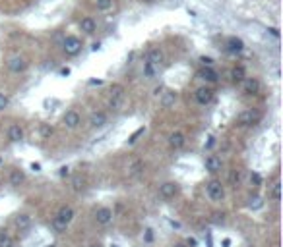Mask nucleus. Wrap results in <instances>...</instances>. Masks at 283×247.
Instances as JSON below:
<instances>
[{
	"instance_id": "09e8293b",
	"label": "nucleus",
	"mask_w": 283,
	"mask_h": 247,
	"mask_svg": "<svg viewBox=\"0 0 283 247\" xmlns=\"http://www.w3.org/2000/svg\"><path fill=\"white\" fill-rule=\"evenodd\" d=\"M90 247H103V246H101V244H92Z\"/></svg>"
},
{
	"instance_id": "423d86ee",
	"label": "nucleus",
	"mask_w": 283,
	"mask_h": 247,
	"mask_svg": "<svg viewBox=\"0 0 283 247\" xmlns=\"http://www.w3.org/2000/svg\"><path fill=\"white\" fill-rule=\"evenodd\" d=\"M260 120V114L256 110H252V108H248V110H242V112L236 114V126H240V128H250V126H254V124H258Z\"/></svg>"
},
{
	"instance_id": "20e7f679",
	"label": "nucleus",
	"mask_w": 283,
	"mask_h": 247,
	"mask_svg": "<svg viewBox=\"0 0 283 247\" xmlns=\"http://www.w3.org/2000/svg\"><path fill=\"white\" fill-rule=\"evenodd\" d=\"M196 77H198L200 81H204L206 85H215L221 75H219V71L213 66H202L196 70Z\"/></svg>"
},
{
	"instance_id": "2f4dec72",
	"label": "nucleus",
	"mask_w": 283,
	"mask_h": 247,
	"mask_svg": "<svg viewBox=\"0 0 283 247\" xmlns=\"http://www.w3.org/2000/svg\"><path fill=\"white\" fill-rule=\"evenodd\" d=\"M212 222H215V224H225V212H213Z\"/></svg>"
},
{
	"instance_id": "f03ea898",
	"label": "nucleus",
	"mask_w": 283,
	"mask_h": 247,
	"mask_svg": "<svg viewBox=\"0 0 283 247\" xmlns=\"http://www.w3.org/2000/svg\"><path fill=\"white\" fill-rule=\"evenodd\" d=\"M6 68H8L10 73L20 75V73H25V71H27L29 60L25 58L24 54H14V56H10V58L6 60Z\"/></svg>"
},
{
	"instance_id": "3c124183",
	"label": "nucleus",
	"mask_w": 283,
	"mask_h": 247,
	"mask_svg": "<svg viewBox=\"0 0 283 247\" xmlns=\"http://www.w3.org/2000/svg\"><path fill=\"white\" fill-rule=\"evenodd\" d=\"M0 162H2V158H0Z\"/></svg>"
},
{
	"instance_id": "473e14b6",
	"label": "nucleus",
	"mask_w": 283,
	"mask_h": 247,
	"mask_svg": "<svg viewBox=\"0 0 283 247\" xmlns=\"http://www.w3.org/2000/svg\"><path fill=\"white\" fill-rule=\"evenodd\" d=\"M200 64H202V66H213L215 60H213L212 56H200Z\"/></svg>"
},
{
	"instance_id": "f257e3e1",
	"label": "nucleus",
	"mask_w": 283,
	"mask_h": 247,
	"mask_svg": "<svg viewBox=\"0 0 283 247\" xmlns=\"http://www.w3.org/2000/svg\"><path fill=\"white\" fill-rule=\"evenodd\" d=\"M60 48H62L64 56L76 58V56L82 54V50H84V39L78 37V35H66V37L60 41Z\"/></svg>"
},
{
	"instance_id": "ddd939ff",
	"label": "nucleus",
	"mask_w": 283,
	"mask_h": 247,
	"mask_svg": "<svg viewBox=\"0 0 283 247\" xmlns=\"http://www.w3.org/2000/svg\"><path fill=\"white\" fill-rule=\"evenodd\" d=\"M107 122H109V116H107V112H103V110H97V112H94L90 116V128H92V130L105 128Z\"/></svg>"
},
{
	"instance_id": "1a4fd4ad",
	"label": "nucleus",
	"mask_w": 283,
	"mask_h": 247,
	"mask_svg": "<svg viewBox=\"0 0 283 247\" xmlns=\"http://www.w3.org/2000/svg\"><path fill=\"white\" fill-rule=\"evenodd\" d=\"M80 124H82V116L76 108H70L62 114V126L66 130H76V128H80Z\"/></svg>"
},
{
	"instance_id": "412c9836",
	"label": "nucleus",
	"mask_w": 283,
	"mask_h": 247,
	"mask_svg": "<svg viewBox=\"0 0 283 247\" xmlns=\"http://www.w3.org/2000/svg\"><path fill=\"white\" fill-rule=\"evenodd\" d=\"M204 166H206V170L208 172H212V174H217L219 170H221V158L217 157V155H210V157L204 160Z\"/></svg>"
},
{
	"instance_id": "72a5a7b5",
	"label": "nucleus",
	"mask_w": 283,
	"mask_h": 247,
	"mask_svg": "<svg viewBox=\"0 0 283 247\" xmlns=\"http://www.w3.org/2000/svg\"><path fill=\"white\" fill-rule=\"evenodd\" d=\"M250 181H252L254 185H262V176H260L258 172H252V174H250Z\"/></svg>"
},
{
	"instance_id": "a18cd8bd",
	"label": "nucleus",
	"mask_w": 283,
	"mask_h": 247,
	"mask_svg": "<svg viewBox=\"0 0 283 247\" xmlns=\"http://www.w3.org/2000/svg\"><path fill=\"white\" fill-rule=\"evenodd\" d=\"M90 83H92V85H101V83H103V81H101V79H92V81H90Z\"/></svg>"
},
{
	"instance_id": "b1692460",
	"label": "nucleus",
	"mask_w": 283,
	"mask_h": 247,
	"mask_svg": "<svg viewBox=\"0 0 283 247\" xmlns=\"http://www.w3.org/2000/svg\"><path fill=\"white\" fill-rule=\"evenodd\" d=\"M14 224H16L18 230H27V228L31 226V216L25 214V212H22V214H18V216L14 218Z\"/></svg>"
},
{
	"instance_id": "79ce46f5",
	"label": "nucleus",
	"mask_w": 283,
	"mask_h": 247,
	"mask_svg": "<svg viewBox=\"0 0 283 247\" xmlns=\"http://www.w3.org/2000/svg\"><path fill=\"white\" fill-rule=\"evenodd\" d=\"M163 89H165L163 85H159V87H155V89H153V95H155V97H159V95L163 93Z\"/></svg>"
},
{
	"instance_id": "dca6fc26",
	"label": "nucleus",
	"mask_w": 283,
	"mask_h": 247,
	"mask_svg": "<svg viewBox=\"0 0 283 247\" xmlns=\"http://www.w3.org/2000/svg\"><path fill=\"white\" fill-rule=\"evenodd\" d=\"M113 220V211L109 207H101L95 211V222L101 226H107L109 222Z\"/></svg>"
},
{
	"instance_id": "c85d7f7f",
	"label": "nucleus",
	"mask_w": 283,
	"mask_h": 247,
	"mask_svg": "<svg viewBox=\"0 0 283 247\" xmlns=\"http://www.w3.org/2000/svg\"><path fill=\"white\" fill-rule=\"evenodd\" d=\"M272 199H274V201H280V199H282V183H280V181H276L274 187H272Z\"/></svg>"
},
{
	"instance_id": "f3484780",
	"label": "nucleus",
	"mask_w": 283,
	"mask_h": 247,
	"mask_svg": "<svg viewBox=\"0 0 283 247\" xmlns=\"http://www.w3.org/2000/svg\"><path fill=\"white\" fill-rule=\"evenodd\" d=\"M229 77H231V81L235 85H240L244 81V77H246V68L242 66V64H235V66L231 68V71H229Z\"/></svg>"
},
{
	"instance_id": "8fccbe9b",
	"label": "nucleus",
	"mask_w": 283,
	"mask_h": 247,
	"mask_svg": "<svg viewBox=\"0 0 283 247\" xmlns=\"http://www.w3.org/2000/svg\"><path fill=\"white\" fill-rule=\"evenodd\" d=\"M175 247H187V244H177Z\"/></svg>"
},
{
	"instance_id": "49530a36",
	"label": "nucleus",
	"mask_w": 283,
	"mask_h": 247,
	"mask_svg": "<svg viewBox=\"0 0 283 247\" xmlns=\"http://www.w3.org/2000/svg\"><path fill=\"white\" fill-rule=\"evenodd\" d=\"M231 246V240H223V247H229Z\"/></svg>"
},
{
	"instance_id": "a211bd4d",
	"label": "nucleus",
	"mask_w": 283,
	"mask_h": 247,
	"mask_svg": "<svg viewBox=\"0 0 283 247\" xmlns=\"http://www.w3.org/2000/svg\"><path fill=\"white\" fill-rule=\"evenodd\" d=\"M6 135H8V139L12 143H20V141H24V128L20 124H10Z\"/></svg>"
},
{
	"instance_id": "4be33fe9",
	"label": "nucleus",
	"mask_w": 283,
	"mask_h": 247,
	"mask_svg": "<svg viewBox=\"0 0 283 247\" xmlns=\"http://www.w3.org/2000/svg\"><path fill=\"white\" fill-rule=\"evenodd\" d=\"M64 224H70L72 220H74V209H72L70 205H64V207H60V211H58V214H56Z\"/></svg>"
},
{
	"instance_id": "c756f323",
	"label": "nucleus",
	"mask_w": 283,
	"mask_h": 247,
	"mask_svg": "<svg viewBox=\"0 0 283 247\" xmlns=\"http://www.w3.org/2000/svg\"><path fill=\"white\" fill-rule=\"evenodd\" d=\"M8 106H10V97H8L4 91H0V112L6 110Z\"/></svg>"
},
{
	"instance_id": "39448f33",
	"label": "nucleus",
	"mask_w": 283,
	"mask_h": 247,
	"mask_svg": "<svg viewBox=\"0 0 283 247\" xmlns=\"http://www.w3.org/2000/svg\"><path fill=\"white\" fill-rule=\"evenodd\" d=\"M124 103V85L120 83H115L111 85V91H109V108L111 110H118Z\"/></svg>"
},
{
	"instance_id": "2eb2a0df",
	"label": "nucleus",
	"mask_w": 283,
	"mask_h": 247,
	"mask_svg": "<svg viewBox=\"0 0 283 247\" xmlns=\"http://www.w3.org/2000/svg\"><path fill=\"white\" fill-rule=\"evenodd\" d=\"M117 0H92V6L97 14H109L111 10H115Z\"/></svg>"
},
{
	"instance_id": "bb28decb",
	"label": "nucleus",
	"mask_w": 283,
	"mask_h": 247,
	"mask_svg": "<svg viewBox=\"0 0 283 247\" xmlns=\"http://www.w3.org/2000/svg\"><path fill=\"white\" fill-rule=\"evenodd\" d=\"M0 247H14V240L6 230L0 232Z\"/></svg>"
},
{
	"instance_id": "6ab92c4d",
	"label": "nucleus",
	"mask_w": 283,
	"mask_h": 247,
	"mask_svg": "<svg viewBox=\"0 0 283 247\" xmlns=\"http://www.w3.org/2000/svg\"><path fill=\"white\" fill-rule=\"evenodd\" d=\"M177 193H179V185H177L175 181H165V183L159 187V195H161L163 199H173Z\"/></svg>"
},
{
	"instance_id": "ea45409f",
	"label": "nucleus",
	"mask_w": 283,
	"mask_h": 247,
	"mask_svg": "<svg viewBox=\"0 0 283 247\" xmlns=\"http://www.w3.org/2000/svg\"><path fill=\"white\" fill-rule=\"evenodd\" d=\"M268 31H270V33H272L274 37H280V29H278V27H270Z\"/></svg>"
},
{
	"instance_id": "a878e982",
	"label": "nucleus",
	"mask_w": 283,
	"mask_h": 247,
	"mask_svg": "<svg viewBox=\"0 0 283 247\" xmlns=\"http://www.w3.org/2000/svg\"><path fill=\"white\" fill-rule=\"evenodd\" d=\"M50 226L54 228V232H56V234H64V232L68 230V224H64V222H62V220L58 218V216H54V218H52Z\"/></svg>"
},
{
	"instance_id": "7ed1b4c3",
	"label": "nucleus",
	"mask_w": 283,
	"mask_h": 247,
	"mask_svg": "<svg viewBox=\"0 0 283 247\" xmlns=\"http://www.w3.org/2000/svg\"><path fill=\"white\" fill-rule=\"evenodd\" d=\"M194 99H196V103L200 105V106H208V105H212L213 99H215V91H213L212 85H200L198 89L194 91Z\"/></svg>"
},
{
	"instance_id": "c03bdc74",
	"label": "nucleus",
	"mask_w": 283,
	"mask_h": 247,
	"mask_svg": "<svg viewBox=\"0 0 283 247\" xmlns=\"http://www.w3.org/2000/svg\"><path fill=\"white\" fill-rule=\"evenodd\" d=\"M58 73H60V75H70V68H68V66H66V68H62V70H60Z\"/></svg>"
},
{
	"instance_id": "0eeeda50",
	"label": "nucleus",
	"mask_w": 283,
	"mask_h": 247,
	"mask_svg": "<svg viewBox=\"0 0 283 247\" xmlns=\"http://www.w3.org/2000/svg\"><path fill=\"white\" fill-rule=\"evenodd\" d=\"M97 20H95L94 16H82L80 20H78V29L82 31V35H86V37H94L95 33H97Z\"/></svg>"
},
{
	"instance_id": "f704fd0d",
	"label": "nucleus",
	"mask_w": 283,
	"mask_h": 247,
	"mask_svg": "<svg viewBox=\"0 0 283 247\" xmlns=\"http://www.w3.org/2000/svg\"><path fill=\"white\" fill-rule=\"evenodd\" d=\"M143 240H145L147 244H149V242H153V230H151V228H147V230H145V234H143Z\"/></svg>"
},
{
	"instance_id": "de8ad7c7",
	"label": "nucleus",
	"mask_w": 283,
	"mask_h": 247,
	"mask_svg": "<svg viewBox=\"0 0 283 247\" xmlns=\"http://www.w3.org/2000/svg\"><path fill=\"white\" fill-rule=\"evenodd\" d=\"M140 2H145V4H155L157 0H140Z\"/></svg>"
},
{
	"instance_id": "cd10ccee",
	"label": "nucleus",
	"mask_w": 283,
	"mask_h": 247,
	"mask_svg": "<svg viewBox=\"0 0 283 247\" xmlns=\"http://www.w3.org/2000/svg\"><path fill=\"white\" fill-rule=\"evenodd\" d=\"M39 134H41L43 139H50V135L54 134V130H52L50 124H41V126H39Z\"/></svg>"
},
{
	"instance_id": "9b49d317",
	"label": "nucleus",
	"mask_w": 283,
	"mask_h": 247,
	"mask_svg": "<svg viewBox=\"0 0 283 247\" xmlns=\"http://www.w3.org/2000/svg\"><path fill=\"white\" fill-rule=\"evenodd\" d=\"M242 85V93L244 95H258L260 89H262V83H260L258 77H244V81L240 83Z\"/></svg>"
},
{
	"instance_id": "5701e85b",
	"label": "nucleus",
	"mask_w": 283,
	"mask_h": 247,
	"mask_svg": "<svg viewBox=\"0 0 283 247\" xmlns=\"http://www.w3.org/2000/svg\"><path fill=\"white\" fill-rule=\"evenodd\" d=\"M157 68L155 64H151V62H143V66H142V73H143V77L145 79H155V75H157Z\"/></svg>"
},
{
	"instance_id": "f8f14e48",
	"label": "nucleus",
	"mask_w": 283,
	"mask_h": 247,
	"mask_svg": "<svg viewBox=\"0 0 283 247\" xmlns=\"http://www.w3.org/2000/svg\"><path fill=\"white\" fill-rule=\"evenodd\" d=\"M145 60L151 62V64H155V66H161V64L165 62V52H163V48H161V46H151V48L147 50V54H145Z\"/></svg>"
},
{
	"instance_id": "6e6552de",
	"label": "nucleus",
	"mask_w": 283,
	"mask_h": 247,
	"mask_svg": "<svg viewBox=\"0 0 283 247\" xmlns=\"http://www.w3.org/2000/svg\"><path fill=\"white\" fill-rule=\"evenodd\" d=\"M206 193H208V197L212 199V201H223V197H225V189H223V185H221V181L219 180H210L206 183Z\"/></svg>"
},
{
	"instance_id": "9d476101",
	"label": "nucleus",
	"mask_w": 283,
	"mask_h": 247,
	"mask_svg": "<svg viewBox=\"0 0 283 247\" xmlns=\"http://www.w3.org/2000/svg\"><path fill=\"white\" fill-rule=\"evenodd\" d=\"M244 50V41L240 39V37H236V35H231V37H227V41H225V52L227 54H240Z\"/></svg>"
},
{
	"instance_id": "58836bf2",
	"label": "nucleus",
	"mask_w": 283,
	"mask_h": 247,
	"mask_svg": "<svg viewBox=\"0 0 283 247\" xmlns=\"http://www.w3.org/2000/svg\"><path fill=\"white\" fill-rule=\"evenodd\" d=\"M196 246H198V242H196L194 238H189V240H187V247H196Z\"/></svg>"
},
{
	"instance_id": "393cba45",
	"label": "nucleus",
	"mask_w": 283,
	"mask_h": 247,
	"mask_svg": "<svg viewBox=\"0 0 283 247\" xmlns=\"http://www.w3.org/2000/svg\"><path fill=\"white\" fill-rule=\"evenodd\" d=\"M24 181H25V174L22 172V170H18V168H16V170H12V172H10V183H12L14 187L22 185Z\"/></svg>"
},
{
	"instance_id": "aec40b11",
	"label": "nucleus",
	"mask_w": 283,
	"mask_h": 247,
	"mask_svg": "<svg viewBox=\"0 0 283 247\" xmlns=\"http://www.w3.org/2000/svg\"><path fill=\"white\" fill-rule=\"evenodd\" d=\"M185 143H187V137H185L183 132H173V134L169 135V147H171V149L179 151V149L185 147Z\"/></svg>"
},
{
	"instance_id": "a19ab883",
	"label": "nucleus",
	"mask_w": 283,
	"mask_h": 247,
	"mask_svg": "<svg viewBox=\"0 0 283 247\" xmlns=\"http://www.w3.org/2000/svg\"><path fill=\"white\" fill-rule=\"evenodd\" d=\"M31 170H33V172H41V164H39V162H33V164H31Z\"/></svg>"
},
{
	"instance_id": "4468645a",
	"label": "nucleus",
	"mask_w": 283,
	"mask_h": 247,
	"mask_svg": "<svg viewBox=\"0 0 283 247\" xmlns=\"http://www.w3.org/2000/svg\"><path fill=\"white\" fill-rule=\"evenodd\" d=\"M177 91L173 89H163V93L159 95V105H161V108H173L175 106V103H177Z\"/></svg>"
},
{
	"instance_id": "37998d69",
	"label": "nucleus",
	"mask_w": 283,
	"mask_h": 247,
	"mask_svg": "<svg viewBox=\"0 0 283 247\" xmlns=\"http://www.w3.org/2000/svg\"><path fill=\"white\" fill-rule=\"evenodd\" d=\"M231 178H233V181H236V183H238V181H240V172H238V170H235Z\"/></svg>"
},
{
	"instance_id": "c9c22d12",
	"label": "nucleus",
	"mask_w": 283,
	"mask_h": 247,
	"mask_svg": "<svg viewBox=\"0 0 283 247\" xmlns=\"http://www.w3.org/2000/svg\"><path fill=\"white\" fill-rule=\"evenodd\" d=\"M58 174H60V178H66V176H70V168H68V166H62V168L58 170Z\"/></svg>"
},
{
	"instance_id": "4c0bfd02",
	"label": "nucleus",
	"mask_w": 283,
	"mask_h": 247,
	"mask_svg": "<svg viewBox=\"0 0 283 247\" xmlns=\"http://www.w3.org/2000/svg\"><path fill=\"white\" fill-rule=\"evenodd\" d=\"M213 145H215V137L210 135V137H208V143H206V149H212Z\"/></svg>"
},
{
	"instance_id": "e433bc0d",
	"label": "nucleus",
	"mask_w": 283,
	"mask_h": 247,
	"mask_svg": "<svg viewBox=\"0 0 283 247\" xmlns=\"http://www.w3.org/2000/svg\"><path fill=\"white\" fill-rule=\"evenodd\" d=\"M82 187H84V180H80V178H76V180H74V189H76V191H80Z\"/></svg>"
},
{
	"instance_id": "7c9ffc66",
	"label": "nucleus",
	"mask_w": 283,
	"mask_h": 247,
	"mask_svg": "<svg viewBox=\"0 0 283 247\" xmlns=\"http://www.w3.org/2000/svg\"><path fill=\"white\" fill-rule=\"evenodd\" d=\"M143 134H145V128H138V130H136L134 134L130 135L128 143H130V145H132V143H136V141H138V137H140V135H143Z\"/></svg>"
}]
</instances>
